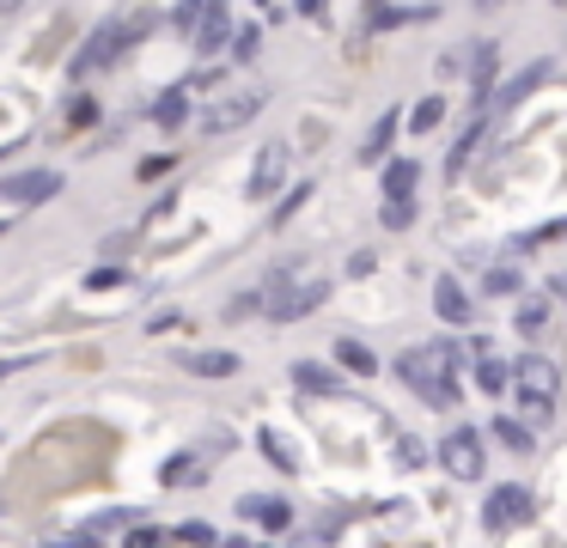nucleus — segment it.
<instances>
[{
  "mask_svg": "<svg viewBox=\"0 0 567 548\" xmlns=\"http://www.w3.org/2000/svg\"><path fill=\"white\" fill-rule=\"evenodd\" d=\"M0 7H19V0H0Z\"/></svg>",
  "mask_w": 567,
  "mask_h": 548,
  "instance_id": "nucleus-32",
  "label": "nucleus"
},
{
  "mask_svg": "<svg viewBox=\"0 0 567 548\" xmlns=\"http://www.w3.org/2000/svg\"><path fill=\"white\" fill-rule=\"evenodd\" d=\"M281 177H287V146H262L257 170H250V195H275Z\"/></svg>",
  "mask_w": 567,
  "mask_h": 548,
  "instance_id": "nucleus-10",
  "label": "nucleus"
},
{
  "mask_svg": "<svg viewBox=\"0 0 567 548\" xmlns=\"http://www.w3.org/2000/svg\"><path fill=\"white\" fill-rule=\"evenodd\" d=\"M184 110H189V85H172V92L153 104V122H159V128H177V122H184Z\"/></svg>",
  "mask_w": 567,
  "mask_h": 548,
  "instance_id": "nucleus-15",
  "label": "nucleus"
},
{
  "mask_svg": "<svg viewBox=\"0 0 567 548\" xmlns=\"http://www.w3.org/2000/svg\"><path fill=\"white\" fill-rule=\"evenodd\" d=\"M62 189V170H25V177H7L0 183V195L7 201H43V195Z\"/></svg>",
  "mask_w": 567,
  "mask_h": 548,
  "instance_id": "nucleus-9",
  "label": "nucleus"
},
{
  "mask_svg": "<svg viewBox=\"0 0 567 548\" xmlns=\"http://www.w3.org/2000/svg\"><path fill=\"white\" fill-rule=\"evenodd\" d=\"M238 511H245L250 524H262V530H287V524H293V511H287L281 494H245V499H238Z\"/></svg>",
  "mask_w": 567,
  "mask_h": 548,
  "instance_id": "nucleus-8",
  "label": "nucleus"
},
{
  "mask_svg": "<svg viewBox=\"0 0 567 548\" xmlns=\"http://www.w3.org/2000/svg\"><path fill=\"white\" fill-rule=\"evenodd\" d=\"M293 384H306V390H336V378H330V372H318V365H306V360H299V365H293Z\"/></svg>",
  "mask_w": 567,
  "mask_h": 548,
  "instance_id": "nucleus-21",
  "label": "nucleus"
},
{
  "mask_svg": "<svg viewBox=\"0 0 567 548\" xmlns=\"http://www.w3.org/2000/svg\"><path fill=\"white\" fill-rule=\"evenodd\" d=\"M123 280H128L123 268H92V275H86V287L99 292V287H123Z\"/></svg>",
  "mask_w": 567,
  "mask_h": 548,
  "instance_id": "nucleus-29",
  "label": "nucleus"
},
{
  "mask_svg": "<svg viewBox=\"0 0 567 548\" xmlns=\"http://www.w3.org/2000/svg\"><path fill=\"white\" fill-rule=\"evenodd\" d=\"M262 451L275 457V469H299V457H287V445H281L275 433H262Z\"/></svg>",
  "mask_w": 567,
  "mask_h": 548,
  "instance_id": "nucleus-27",
  "label": "nucleus"
},
{
  "mask_svg": "<svg viewBox=\"0 0 567 548\" xmlns=\"http://www.w3.org/2000/svg\"><path fill=\"white\" fill-rule=\"evenodd\" d=\"M530 494L525 487H494L488 494V506H482V524H488L494 536H506V530H518V524H530Z\"/></svg>",
  "mask_w": 567,
  "mask_h": 548,
  "instance_id": "nucleus-7",
  "label": "nucleus"
},
{
  "mask_svg": "<svg viewBox=\"0 0 567 548\" xmlns=\"http://www.w3.org/2000/svg\"><path fill=\"white\" fill-rule=\"evenodd\" d=\"M415 183H421L415 158H391V170H384V201H415Z\"/></svg>",
  "mask_w": 567,
  "mask_h": 548,
  "instance_id": "nucleus-11",
  "label": "nucleus"
},
{
  "mask_svg": "<svg viewBox=\"0 0 567 548\" xmlns=\"http://www.w3.org/2000/svg\"><path fill=\"white\" fill-rule=\"evenodd\" d=\"M543 73H549V61H530V68H525V73H518V80H513V85H506V92H501V104H518V97H525V92H530V85H537V80H543Z\"/></svg>",
  "mask_w": 567,
  "mask_h": 548,
  "instance_id": "nucleus-17",
  "label": "nucleus"
},
{
  "mask_svg": "<svg viewBox=\"0 0 567 548\" xmlns=\"http://www.w3.org/2000/svg\"><path fill=\"white\" fill-rule=\"evenodd\" d=\"M409 219H415V201H384V226L391 231H403Z\"/></svg>",
  "mask_w": 567,
  "mask_h": 548,
  "instance_id": "nucleus-24",
  "label": "nucleus"
},
{
  "mask_svg": "<svg viewBox=\"0 0 567 548\" xmlns=\"http://www.w3.org/2000/svg\"><path fill=\"white\" fill-rule=\"evenodd\" d=\"M494 433H501V445L530 451V426H518V421H494Z\"/></svg>",
  "mask_w": 567,
  "mask_h": 548,
  "instance_id": "nucleus-22",
  "label": "nucleus"
},
{
  "mask_svg": "<svg viewBox=\"0 0 567 548\" xmlns=\"http://www.w3.org/2000/svg\"><path fill=\"white\" fill-rule=\"evenodd\" d=\"M262 104V97L257 92H238V97H226V104L220 110H208V128L214 134H226V128H238V122H245L250 116V110H257Z\"/></svg>",
  "mask_w": 567,
  "mask_h": 548,
  "instance_id": "nucleus-13",
  "label": "nucleus"
},
{
  "mask_svg": "<svg viewBox=\"0 0 567 548\" xmlns=\"http://www.w3.org/2000/svg\"><path fill=\"white\" fill-rule=\"evenodd\" d=\"M506 384L518 390V409L530 414V421H549L555 414V365L543 360V353H525V360H518V372H506Z\"/></svg>",
  "mask_w": 567,
  "mask_h": 548,
  "instance_id": "nucleus-3",
  "label": "nucleus"
},
{
  "mask_svg": "<svg viewBox=\"0 0 567 548\" xmlns=\"http://www.w3.org/2000/svg\"><path fill=\"white\" fill-rule=\"evenodd\" d=\"M457 360H464V353H457L452 341H415V348L396 360V378H403L421 402H433V409H457Z\"/></svg>",
  "mask_w": 567,
  "mask_h": 548,
  "instance_id": "nucleus-1",
  "label": "nucleus"
},
{
  "mask_svg": "<svg viewBox=\"0 0 567 548\" xmlns=\"http://www.w3.org/2000/svg\"><path fill=\"white\" fill-rule=\"evenodd\" d=\"M202 469H208V463H196V451H184V463H172V469H165V482L184 487V482H196Z\"/></svg>",
  "mask_w": 567,
  "mask_h": 548,
  "instance_id": "nucleus-19",
  "label": "nucleus"
},
{
  "mask_svg": "<svg viewBox=\"0 0 567 548\" xmlns=\"http://www.w3.org/2000/svg\"><path fill=\"white\" fill-rule=\"evenodd\" d=\"M257 49H262V31H245V37H238V49H233V55H238V61H250Z\"/></svg>",
  "mask_w": 567,
  "mask_h": 548,
  "instance_id": "nucleus-31",
  "label": "nucleus"
},
{
  "mask_svg": "<svg viewBox=\"0 0 567 548\" xmlns=\"http://www.w3.org/2000/svg\"><path fill=\"white\" fill-rule=\"evenodd\" d=\"M488 292H518V275L513 268H488Z\"/></svg>",
  "mask_w": 567,
  "mask_h": 548,
  "instance_id": "nucleus-30",
  "label": "nucleus"
},
{
  "mask_svg": "<svg viewBox=\"0 0 567 548\" xmlns=\"http://www.w3.org/2000/svg\"><path fill=\"white\" fill-rule=\"evenodd\" d=\"M440 116H445V104H440V97H421V104H415V116H409V122H415V128L427 134V128H440Z\"/></svg>",
  "mask_w": 567,
  "mask_h": 548,
  "instance_id": "nucleus-20",
  "label": "nucleus"
},
{
  "mask_svg": "<svg viewBox=\"0 0 567 548\" xmlns=\"http://www.w3.org/2000/svg\"><path fill=\"white\" fill-rule=\"evenodd\" d=\"M476 384L488 390V396H501V390H506V365H501V360H488V353H482V360H476Z\"/></svg>",
  "mask_w": 567,
  "mask_h": 548,
  "instance_id": "nucleus-18",
  "label": "nucleus"
},
{
  "mask_svg": "<svg viewBox=\"0 0 567 548\" xmlns=\"http://www.w3.org/2000/svg\"><path fill=\"white\" fill-rule=\"evenodd\" d=\"M172 542H214V530L208 524H177V530H165Z\"/></svg>",
  "mask_w": 567,
  "mask_h": 548,
  "instance_id": "nucleus-26",
  "label": "nucleus"
},
{
  "mask_svg": "<svg viewBox=\"0 0 567 548\" xmlns=\"http://www.w3.org/2000/svg\"><path fill=\"white\" fill-rule=\"evenodd\" d=\"M189 372H208V378H233L238 360L233 353H189Z\"/></svg>",
  "mask_w": 567,
  "mask_h": 548,
  "instance_id": "nucleus-16",
  "label": "nucleus"
},
{
  "mask_svg": "<svg viewBox=\"0 0 567 548\" xmlns=\"http://www.w3.org/2000/svg\"><path fill=\"white\" fill-rule=\"evenodd\" d=\"M433 304H440V317H445L452 329H464V323H470V299H464V287H457L452 275H445L440 287H433Z\"/></svg>",
  "mask_w": 567,
  "mask_h": 548,
  "instance_id": "nucleus-12",
  "label": "nucleus"
},
{
  "mask_svg": "<svg viewBox=\"0 0 567 548\" xmlns=\"http://www.w3.org/2000/svg\"><path fill=\"white\" fill-rule=\"evenodd\" d=\"M147 24H153V12H128L123 24H104V31L74 55V73H99L104 61H123L128 43H141V37H147Z\"/></svg>",
  "mask_w": 567,
  "mask_h": 548,
  "instance_id": "nucleus-4",
  "label": "nucleus"
},
{
  "mask_svg": "<svg viewBox=\"0 0 567 548\" xmlns=\"http://www.w3.org/2000/svg\"><path fill=\"white\" fill-rule=\"evenodd\" d=\"M391 128H396V110L379 122V128H372V141H367V158H379V153H384V141H391Z\"/></svg>",
  "mask_w": 567,
  "mask_h": 548,
  "instance_id": "nucleus-28",
  "label": "nucleus"
},
{
  "mask_svg": "<svg viewBox=\"0 0 567 548\" xmlns=\"http://www.w3.org/2000/svg\"><path fill=\"white\" fill-rule=\"evenodd\" d=\"M440 469L452 475V482H482V438L470 433V426H452V433L440 438Z\"/></svg>",
  "mask_w": 567,
  "mask_h": 548,
  "instance_id": "nucleus-6",
  "label": "nucleus"
},
{
  "mask_svg": "<svg viewBox=\"0 0 567 548\" xmlns=\"http://www.w3.org/2000/svg\"><path fill=\"white\" fill-rule=\"evenodd\" d=\"M543 317H549V304H543V299H525V311H518V329H525V335H537Z\"/></svg>",
  "mask_w": 567,
  "mask_h": 548,
  "instance_id": "nucleus-23",
  "label": "nucleus"
},
{
  "mask_svg": "<svg viewBox=\"0 0 567 548\" xmlns=\"http://www.w3.org/2000/svg\"><path fill=\"white\" fill-rule=\"evenodd\" d=\"M172 24H177V31H184L196 49H214V43L226 37V0H184Z\"/></svg>",
  "mask_w": 567,
  "mask_h": 548,
  "instance_id": "nucleus-5",
  "label": "nucleus"
},
{
  "mask_svg": "<svg viewBox=\"0 0 567 548\" xmlns=\"http://www.w3.org/2000/svg\"><path fill=\"white\" fill-rule=\"evenodd\" d=\"M396 463H403V469H415V463H427V457H421V438H415V433H403V438H396Z\"/></svg>",
  "mask_w": 567,
  "mask_h": 548,
  "instance_id": "nucleus-25",
  "label": "nucleus"
},
{
  "mask_svg": "<svg viewBox=\"0 0 567 548\" xmlns=\"http://www.w3.org/2000/svg\"><path fill=\"white\" fill-rule=\"evenodd\" d=\"M269 317H281V323H293V317H306L311 304L330 299V280H299V268H275L269 275Z\"/></svg>",
  "mask_w": 567,
  "mask_h": 548,
  "instance_id": "nucleus-2",
  "label": "nucleus"
},
{
  "mask_svg": "<svg viewBox=\"0 0 567 548\" xmlns=\"http://www.w3.org/2000/svg\"><path fill=\"white\" fill-rule=\"evenodd\" d=\"M336 360H342L348 372H360V378H372V372H379L372 348H367V341H354V335H342V341H336Z\"/></svg>",
  "mask_w": 567,
  "mask_h": 548,
  "instance_id": "nucleus-14",
  "label": "nucleus"
}]
</instances>
